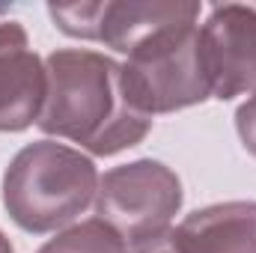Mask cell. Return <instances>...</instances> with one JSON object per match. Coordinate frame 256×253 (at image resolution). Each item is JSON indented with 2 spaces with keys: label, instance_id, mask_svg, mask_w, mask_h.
Masks as SVG:
<instances>
[{
  "label": "cell",
  "instance_id": "1",
  "mask_svg": "<svg viewBox=\"0 0 256 253\" xmlns=\"http://www.w3.org/2000/svg\"><path fill=\"white\" fill-rule=\"evenodd\" d=\"M45 74L48 92L36 122L45 134L74 140L92 155H116L152 128V116L128 104L116 60L86 48H60L45 60Z\"/></svg>",
  "mask_w": 256,
  "mask_h": 253
},
{
  "label": "cell",
  "instance_id": "2",
  "mask_svg": "<svg viewBox=\"0 0 256 253\" xmlns=\"http://www.w3.org/2000/svg\"><path fill=\"white\" fill-rule=\"evenodd\" d=\"M92 158L57 140L24 146L3 173V208L27 232H54L72 224L96 196Z\"/></svg>",
  "mask_w": 256,
  "mask_h": 253
},
{
  "label": "cell",
  "instance_id": "3",
  "mask_svg": "<svg viewBox=\"0 0 256 253\" xmlns=\"http://www.w3.org/2000/svg\"><path fill=\"white\" fill-rule=\"evenodd\" d=\"M122 92L128 104L146 116L200 104L212 84L200 57L196 18H182L146 33L122 63Z\"/></svg>",
  "mask_w": 256,
  "mask_h": 253
},
{
  "label": "cell",
  "instance_id": "4",
  "mask_svg": "<svg viewBox=\"0 0 256 253\" xmlns=\"http://www.w3.org/2000/svg\"><path fill=\"white\" fill-rule=\"evenodd\" d=\"M182 208L179 176L152 158L120 164L98 179L96 214L128 248H140L170 230Z\"/></svg>",
  "mask_w": 256,
  "mask_h": 253
},
{
  "label": "cell",
  "instance_id": "5",
  "mask_svg": "<svg viewBox=\"0 0 256 253\" xmlns=\"http://www.w3.org/2000/svg\"><path fill=\"white\" fill-rule=\"evenodd\" d=\"M54 24L78 39L104 42L114 51L128 54L146 33L161 24L196 18L200 3L194 0H80V3H51L48 6Z\"/></svg>",
  "mask_w": 256,
  "mask_h": 253
},
{
  "label": "cell",
  "instance_id": "6",
  "mask_svg": "<svg viewBox=\"0 0 256 253\" xmlns=\"http://www.w3.org/2000/svg\"><path fill=\"white\" fill-rule=\"evenodd\" d=\"M200 57L214 98L256 90V3L214 6L200 30Z\"/></svg>",
  "mask_w": 256,
  "mask_h": 253
},
{
  "label": "cell",
  "instance_id": "7",
  "mask_svg": "<svg viewBox=\"0 0 256 253\" xmlns=\"http://www.w3.org/2000/svg\"><path fill=\"white\" fill-rule=\"evenodd\" d=\"M48 74L18 21L0 24V131H24L39 122Z\"/></svg>",
  "mask_w": 256,
  "mask_h": 253
},
{
  "label": "cell",
  "instance_id": "8",
  "mask_svg": "<svg viewBox=\"0 0 256 253\" xmlns=\"http://www.w3.org/2000/svg\"><path fill=\"white\" fill-rule=\"evenodd\" d=\"M170 236L179 253H256V202L232 200L196 208Z\"/></svg>",
  "mask_w": 256,
  "mask_h": 253
},
{
  "label": "cell",
  "instance_id": "9",
  "mask_svg": "<svg viewBox=\"0 0 256 253\" xmlns=\"http://www.w3.org/2000/svg\"><path fill=\"white\" fill-rule=\"evenodd\" d=\"M36 253H128V244L98 218L68 226Z\"/></svg>",
  "mask_w": 256,
  "mask_h": 253
},
{
  "label": "cell",
  "instance_id": "10",
  "mask_svg": "<svg viewBox=\"0 0 256 253\" xmlns=\"http://www.w3.org/2000/svg\"><path fill=\"white\" fill-rule=\"evenodd\" d=\"M236 128H238V137H242L244 149L256 158V90L254 96L236 110Z\"/></svg>",
  "mask_w": 256,
  "mask_h": 253
},
{
  "label": "cell",
  "instance_id": "11",
  "mask_svg": "<svg viewBox=\"0 0 256 253\" xmlns=\"http://www.w3.org/2000/svg\"><path fill=\"white\" fill-rule=\"evenodd\" d=\"M134 253H179V250H176L173 236H170V230H167L164 236H158V238H152V242H146V244L134 248Z\"/></svg>",
  "mask_w": 256,
  "mask_h": 253
},
{
  "label": "cell",
  "instance_id": "12",
  "mask_svg": "<svg viewBox=\"0 0 256 253\" xmlns=\"http://www.w3.org/2000/svg\"><path fill=\"white\" fill-rule=\"evenodd\" d=\"M0 253H15L12 250V244H9V238H6L3 232H0Z\"/></svg>",
  "mask_w": 256,
  "mask_h": 253
},
{
  "label": "cell",
  "instance_id": "13",
  "mask_svg": "<svg viewBox=\"0 0 256 253\" xmlns=\"http://www.w3.org/2000/svg\"><path fill=\"white\" fill-rule=\"evenodd\" d=\"M0 12H3V6H0Z\"/></svg>",
  "mask_w": 256,
  "mask_h": 253
}]
</instances>
